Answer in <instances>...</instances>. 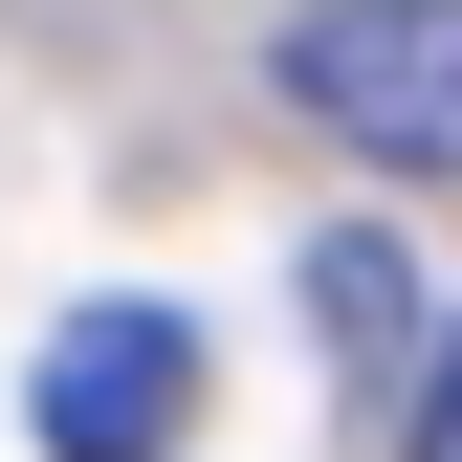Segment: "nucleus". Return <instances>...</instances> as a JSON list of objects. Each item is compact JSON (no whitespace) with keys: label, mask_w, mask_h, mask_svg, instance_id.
I'll return each instance as SVG.
<instances>
[{"label":"nucleus","mask_w":462,"mask_h":462,"mask_svg":"<svg viewBox=\"0 0 462 462\" xmlns=\"http://www.w3.org/2000/svg\"><path fill=\"white\" fill-rule=\"evenodd\" d=\"M419 462H462V330L419 353Z\"/></svg>","instance_id":"7ed1b4c3"},{"label":"nucleus","mask_w":462,"mask_h":462,"mask_svg":"<svg viewBox=\"0 0 462 462\" xmlns=\"http://www.w3.org/2000/svg\"><path fill=\"white\" fill-rule=\"evenodd\" d=\"M199 440V330L177 309H67L44 330V462H177Z\"/></svg>","instance_id":"f03ea898"},{"label":"nucleus","mask_w":462,"mask_h":462,"mask_svg":"<svg viewBox=\"0 0 462 462\" xmlns=\"http://www.w3.org/2000/svg\"><path fill=\"white\" fill-rule=\"evenodd\" d=\"M286 110L330 154H374V177H462V0H309Z\"/></svg>","instance_id":"f257e3e1"}]
</instances>
